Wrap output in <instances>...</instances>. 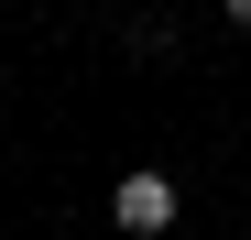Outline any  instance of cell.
I'll return each instance as SVG.
<instances>
[{
	"label": "cell",
	"instance_id": "cell-1",
	"mask_svg": "<svg viewBox=\"0 0 251 240\" xmlns=\"http://www.w3.org/2000/svg\"><path fill=\"white\" fill-rule=\"evenodd\" d=\"M109 218H120V229H131V240H164V229H175V218H186V186L142 164V175H120V186H109Z\"/></svg>",
	"mask_w": 251,
	"mask_h": 240
},
{
	"label": "cell",
	"instance_id": "cell-2",
	"mask_svg": "<svg viewBox=\"0 0 251 240\" xmlns=\"http://www.w3.org/2000/svg\"><path fill=\"white\" fill-rule=\"evenodd\" d=\"M219 22H240V33H251V0H219Z\"/></svg>",
	"mask_w": 251,
	"mask_h": 240
}]
</instances>
